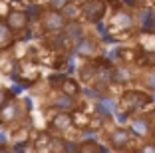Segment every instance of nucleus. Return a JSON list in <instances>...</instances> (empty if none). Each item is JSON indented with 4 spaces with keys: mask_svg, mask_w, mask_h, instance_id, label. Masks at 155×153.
I'll return each mask as SVG.
<instances>
[{
    "mask_svg": "<svg viewBox=\"0 0 155 153\" xmlns=\"http://www.w3.org/2000/svg\"><path fill=\"white\" fill-rule=\"evenodd\" d=\"M76 153H105L101 145H97L96 141H82L78 143V151Z\"/></svg>",
    "mask_w": 155,
    "mask_h": 153,
    "instance_id": "nucleus-16",
    "label": "nucleus"
},
{
    "mask_svg": "<svg viewBox=\"0 0 155 153\" xmlns=\"http://www.w3.org/2000/svg\"><path fill=\"white\" fill-rule=\"evenodd\" d=\"M24 117H26V111H24L22 104H20L18 99L12 98L8 101V105L0 111V123L2 125H8V127H14V125H18Z\"/></svg>",
    "mask_w": 155,
    "mask_h": 153,
    "instance_id": "nucleus-3",
    "label": "nucleus"
},
{
    "mask_svg": "<svg viewBox=\"0 0 155 153\" xmlns=\"http://www.w3.org/2000/svg\"><path fill=\"white\" fill-rule=\"evenodd\" d=\"M111 26L117 28V30H129L133 26V16L127 10H117L111 18Z\"/></svg>",
    "mask_w": 155,
    "mask_h": 153,
    "instance_id": "nucleus-13",
    "label": "nucleus"
},
{
    "mask_svg": "<svg viewBox=\"0 0 155 153\" xmlns=\"http://www.w3.org/2000/svg\"><path fill=\"white\" fill-rule=\"evenodd\" d=\"M6 24L10 26V30H12L14 34H24V32L28 30V26H30L26 10H18V8L10 10L8 16H6Z\"/></svg>",
    "mask_w": 155,
    "mask_h": 153,
    "instance_id": "nucleus-8",
    "label": "nucleus"
},
{
    "mask_svg": "<svg viewBox=\"0 0 155 153\" xmlns=\"http://www.w3.org/2000/svg\"><path fill=\"white\" fill-rule=\"evenodd\" d=\"M137 153H155V141H145Z\"/></svg>",
    "mask_w": 155,
    "mask_h": 153,
    "instance_id": "nucleus-20",
    "label": "nucleus"
},
{
    "mask_svg": "<svg viewBox=\"0 0 155 153\" xmlns=\"http://www.w3.org/2000/svg\"><path fill=\"white\" fill-rule=\"evenodd\" d=\"M141 84H143L145 90H149V91L155 94V68H149V70L141 76Z\"/></svg>",
    "mask_w": 155,
    "mask_h": 153,
    "instance_id": "nucleus-17",
    "label": "nucleus"
},
{
    "mask_svg": "<svg viewBox=\"0 0 155 153\" xmlns=\"http://www.w3.org/2000/svg\"><path fill=\"white\" fill-rule=\"evenodd\" d=\"M107 143L114 151H129L131 147V131L125 127H114L107 133Z\"/></svg>",
    "mask_w": 155,
    "mask_h": 153,
    "instance_id": "nucleus-4",
    "label": "nucleus"
},
{
    "mask_svg": "<svg viewBox=\"0 0 155 153\" xmlns=\"http://www.w3.org/2000/svg\"><path fill=\"white\" fill-rule=\"evenodd\" d=\"M42 28H44L46 34H60V32H64L66 26L70 24V20L66 18L64 12H58V10H44L42 12Z\"/></svg>",
    "mask_w": 155,
    "mask_h": 153,
    "instance_id": "nucleus-2",
    "label": "nucleus"
},
{
    "mask_svg": "<svg viewBox=\"0 0 155 153\" xmlns=\"http://www.w3.org/2000/svg\"><path fill=\"white\" fill-rule=\"evenodd\" d=\"M129 131L135 137H147L151 135V121L147 117H133L129 123Z\"/></svg>",
    "mask_w": 155,
    "mask_h": 153,
    "instance_id": "nucleus-12",
    "label": "nucleus"
},
{
    "mask_svg": "<svg viewBox=\"0 0 155 153\" xmlns=\"http://www.w3.org/2000/svg\"><path fill=\"white\" fill-rule=\"evenodd\" d=\"M107 2H121V0H107Z\"/></svg>",
    "mask_w": 155,
    "mask_h": 153,
    "instance_id": "nucleus-22",
    "label": "nucleus"
},
{
    "mask_svg": "<svg viewBox=\"0 0 155 153\" xmlns=\"http://www.w3.org/2000/svg\"><path fill=\"white\" fill-rule=\"evenodd\" d=\"M14 70H18L16 80H18L20 84H24V86H32V84H36L38 78H40V72H38L36 64H34L32 60H24V62H20V66H16Z\"/></svg>",
    "mask_w": 155,
    "mask_h": 153,
    "instance_id": "nucleus-7",
    "label": "nucleus"
},
{
    "mask_svg": "<svg viewBox=\"0 0 155 153\" xmlns=\"http://www.w3.org/2000/svg\"><path fill=\"white\" fill-rule=\"evenodd\" d=\"M149 101H151V98L145 94V91L127 90V91H123V94H121L119 108L123 109V113H125V115H129V113H135V111H139L141 108H145Z\"/></svg>",
    "mask_w": 155,
    "mask_h": 153,
    "instance_id": "nucleus-1",
    "label": "nucleus"
},
{
    "mask_svg": "<svg viewBox=\"0 0 155 153\" xmlns=\"http://www.w3.org/2000/svg\"><path fill=\"white\" fill-rule=\"evenodd\" d=\"M0 153H8V149H6L4 145H0Z\"/></svg>",
    "mask_w": 155,
    "mask_h": 153,
    "instance_id": "nucleus-21",
    "label": "nucleus"
},
{
    "mask_svg": "<svg viewBox=\"0 0 155 153\" xmlns=\"http://www.w3.org/2000/svg\"><path fill=\"white\" fill-rule=\"evenodd\" d=\"M12 99V95H10L8 90H4V88H0V111L8 105V101Z\"/></svg>",
    "mask_w": 155,
    "mask_h": 153,
    "instance_id": "nucleus-19",
    "label": "nucleus"
},
{
    "mask_svg": "<svg viewBox=\"0 0 155 153\" xmlns=\"http://www.w3.org/2000/svg\"><path fill=\"white\" fill-rule=\"evenodd\" d=\"M68 6H70V0H48V8H50V10L64 12Z\"/></svg>",
    "mask_w": 155,
    "mask_h": 153,
    "instance_id": "nucleus-18",
    "label": "nucleus"
},
{
    "mask_svg": "<svg viewBox=\"0 0 155 153\" xmlns=\"http://www.w3.org/2000/svg\"><path fill=\"white\" fill-rule=\"evenodd\" d=\"M50 125L54 131H58V133H66L68 129H72L74 125H76V121H74V117L70 115V113H58V115H54L50 119Z\"/></svg>",
    "mask_w": 155,
    "mask_h": 153,
    "instance_id": "nucleus-11",
    "label": "nucleus"
},
{
    "mask_svg": "<svg viewBox=\"0 0 155 153\" xmlns=\"http://www.w3.org/2000/svg\"><path fill=\"white\" fill-rule=\"evenodd\" d=\"M12 44H14V32L10 30V26L6 22L0 20V52L8 50Z\"/></svg>",
    "mask_w": 155,
    "mask_h": 153,
    "instance_id": "nucleus-14",
    "label": "nucleus"
},
{
    "mask_svg": "<svg viewBox=\"0 0 155 153\" xmlns=\"http://www.w3.org/2000/svg\"><path fill=\"white\" fill-rule=\"evenodd\" d=\"M74 50H76L82 58H96L97 56V42L90 36H84L82 40L74 46Z\"/></svg>",
    "mask_w": 155,
    "mask_h": 153,
    "instance_id": "nucleus-10",
    "label": "nucleus"
},
{
    "mask_svg": "<svg viewBox=\"0 0 155 153\" xmlns=\"http://www.w3.org/2000/svg\"><path fill=\"white\" fill-rule=\"evenodd\" d=\"M82 16L91 24H97L105 14V0H84V4L80 6Z\"/></svg>",
    "mask_w": 155,
    "mask_h": 153,
    "instance_id": "nucleus-6",
    "label": "nucleus"
},
{
    "mask_svg": "<svg viewBox=\"0 0 155 153\" xmlns=\"http://www.w3.org/2000/svg\"><path fill=\"white\" fill-rule=\"evenodd\" d=\"M48 105L54 109H58L60 113H72L74 109H78V101L76 98H72V95L64 94V91L56 90L54 94H50V98H48Z\"/></svg>",
    "mask_w": 155,
    "mask_h": 153,
    "instance_id": "nucleus-5",
    "label": "nucleus"
},
{
    "mask_svg": "<svg viewBox=\"0 0 155 153\" xmlns=\"http://www.w3.org/2000/svg\"><path fill=\"white\" fill-rule=\"evenodd\" d=\"M139 26H141V30H145V32L155 30V12L151 8H145L141 12V16H139Z\"/></svg>",
    "mask_w": 155,
    "mask_h": 153,
    "instance_id": "nucleus-15",
    "label": "nucleus"
},
{
    "mask_svg": "<svg viewBox=\"0 0 155 153\" xmlns=\"http://www.w3.org/2000/svg\"><path fill=\"white\" fill-rule=\"evenodd\" d=\"M50 84L56 88V90L64 91V94L72 95V98H78V95H80V91H82L76 81L70 80V78H66V76H54V78H50Z\"/></svg>",
    "mask_w": 155,
    "mask_h": 153,
    "instance_id": "nucleus-9",
    "label": "nucleus"
}]
</instances>
